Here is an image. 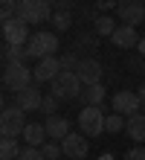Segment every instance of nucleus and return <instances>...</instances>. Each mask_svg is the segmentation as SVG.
I'll return each mask as SVG.
<instances>
[{"label":"nucleus","instance_id":"1","mask_svg":"<svg viewBox=\"0 0 145 160\" xmlns=\"http://www.w3.org/2000/svg\"><path fill=\"white\" fill-rule=\"evenodd\" d=\"M32 82H35V73L26 67V61H9V64H3V88L6 90L17 93V90L29 88Z\"/></svg>","mask_w":145,"mask_h":160},{"label":"nucleus","instance_id":"2","mask_svg":"<svg viewBox=\"0 0 145 160\" xmlns=\"http://www.w3.org/2000/svg\"><path fill=\"white\" fill-rule=\"evenodd\" d=\"M52 0H17V18H23L26 23H46L52 21Z\"/></svg>","mask_w":145,"mask_h":160},{"label":"nucleus","instance_id":"3","mask_svg":"<svg viewBox=\"0 0 145 160\" xmlns=\"http://www.w3.org/2000/svg\"><path fill=\"white\" fill-rule=\"evenodd\" d=\"M81 90H84V84H81L79 76H75V70H61L50 82V93L58 96V99H79Z\"/></svg>","mask_w":145,"mask_h":160},{"label":"nucleus","instance_id":"4","mask_svg":"<svg viewBox=\"0 0 145 160\" xmlns=\"http://www.w3.org/2000/svg\"><path fill=\"white\" fill-rule=\"evenodd\" d=\"M104 119H108V114L102 111V105H84L79 114V131L87 137H99L104 131Z\"/></svg>","mask_w":145,"mask_h":160},{"label":"nucleus","instance_id":"5","mask_svg":"<svg viewBox=\"0 0 145 160\" xmlns=\"http://www.w3.org/2000/svg\"><path fill=\"white\" fill-rule=\"evenodd\" d=\"M58 35L55 32H35L32 38H29V44H26V50H29V58H35V61H41V58H46V55H55L58 52Z\"/></svg>","mask_w":145,"mask_h":160},{"label":"nucleus","instance_id":"6","mask_svg":"<svg viewBox=\"0 0 145 160\" xmlns=\"http://www.w3.org/2000/svg\"><path fill=\"white\" fill-rule=\"evenodd\" d=\"M23 128H26V111L21 105H6L3 117H0V131L3 134H12V137H21Z\"/></svg>","mask_w":145,"mask_h":160},{"label":"nucleus","instance_id":"7","mask_svg":"<svg viewBox=\"0 0 145 160\" xmlns=\"http://www.w3.org/2000/svg\"><path fill=\"white\" fill-rule=\"evenodd\" d=\"M61 148H64V157L67 160H84L87 154H90L87 134H81V131H70V134L61 140Z\"/></svg>","mask_w":145,"mask_h":160},{"label":"nucleus","instance_id":"8","mask_svg":"<svg viewBox=\"0 0 145 160\" xmlns=\"http://www.w3.org/2000/svg\"><path fill=\"white\" fill-rule=\"evenodd\" d=\"M110 108L116 114H122V117H133V114L142 111V99H139V93H133V90H119V93H113Z\"/></svg>","mask_w":145,"mask_h":160},{"label":"nucleus","instance_id":"9","mask_svg":"<svg viewBox=\"0 0 145 160\" xmlns=\"http://www.w3.org/2000/svg\"><path fill=\"white\" fill-rule=\"evenodd\" d=\"M29 23L23 21V18H9V21H3V41L6 44H29Z\"/></svg>","mask_w":145,"mask_h":160},{"label":"nucleus","instance_id":"10","mask_svg":"<svg viewBox=\"0 0 145 160\" xmlns=\"http://www.w3.org/2000/svg\"><path fill=\"white\" fill-rule=\"evenodd\" d=\"M116 15H119L122 23L139 26V23H145V3H142V0H119Z\"/></svg>","mask_w":145,"mask_h":160},{"label":"nucleus","instance_id":"11","mask_svg":"<svg viewBox=\"0 0 145 160\" xmlns=\"http://www.w3.org/2000/svg\"><path fill=\"white\" fill-rule=\"evenodd\" d=\"M15 99H17L15 105H21L26 114H35V111H41V105H44V93H41V88H38V84H29V88L17 90Z\"/></svg>","mask_w":145,"mask_h":160},{"label":"nucleus","instance_id":"12","mask_svg":"<svg viewBox=\"0 0 145 160\" xmlns=\"http://www.w3.org/2000/svg\"><path fill=\"white\" fill-rule=\"evenodd\" d=\"M61 70H64V67H61V58H58V55H46V58H41V61L32 67L38 84H41V82H52Z\"/></svg>","mask_w":145,"mask_h":160},{"label":"nucleus","instance_id":"13","mask_svg":"<svg viewBox=\"0 0 145 160\" xmlns=\"http://www.w3.org/2000/svg\"><path fill=\"white\" fill-rule=\"evenodd\" d=\"M110 41H113V47H119V50H131V47L139 44V32H137V26H131V23H119L116 32L110 35Z\"/></svg>","mask_w":145,"mask_h":160},{"label":"nucleus","instance_id":"14","mask_svg":"<svg viewBox=\"0 0 145 160\" xmlns=\"http://www.w3.org/2000/svg\"><path fill=\"white\" fill-rule=\"evenodd\" d=\"M102 64L96 61V58H81V64L75 67V76L81 79V84L87 88V84H96V82H102Z\"/></svg>","mask_w":145,"mask_h":160},{"label":"nucleus","instance_id":"15","mask_svg":"<svg viewBox=\"0 0 145 160\" xmlns=\"http://www.w3.org/2000/svg\"><path fill=\"white\" fill-rule=\"evenodd\" d=\"M46 125H41V122H26V128H23V134H21V140L26 146H38L41 148L44 143H46Z\"/></svg>","mask_w":145,"mask_h":160},{"label":"nucleus","instance_id":"16","mask_svg":"<svg viewBox=\"0 0 145 160\" xmlns=\"http://www.w3.org/2000/svg\"><path fill=\"white\" fill-rule=\"evenodd\" d=\"M46 134H50L52 140H58V143H61V140L70 134V122H67V117H58V114H52V117H46Z\"/></svg>","mask_w":145,"mask_h":160},{"label":"nucleus","instance_id":"17","mask_svg":"<svg viewBox=\"0 0 145 160\" xmlns=\"http://www.w3.org/2000/svg\"><path fill=\"white\" fill-rule=\"evenodd\" d=\"M104 93H108V90H104V84L96 82V84H87L79 99H81V105H102V102H104Z\"/></svg>","mask_w":145,"mask_h":160},{"label":"nucleus","instance_id":"18","mask_svg":"<svg viewBox=\"0 0 145 160\" xmlns=\"http://www.w3.org/2000/svg\"><path fill=\"white\" fill-rule=\"evenodd\" d=\"M125 131H128L131 140H137V143H145V114L139 111V114L128 117V125H125Z\"/></svg>","mask_w":145,"mask_h":160},{"label":"nucleus","instance_id":"19","mask_svg":"<svg viewBox=\"0 0 145 160\" xmlns=\"http://www.w3.org/2000/svg\"><path fill=\"white\" fill-rule=\"evenodd\" d=\"M21 152H23V148H21V143H17V137L3 134V140H0V157H3V160H17Z\"/></svg>","mask_w":145,"mask_h":160},{"label":"nucleus","instance_id":"20","mask_svg":"<svg viewBox=\"0 0 145 160\" xmlns=\"http://www.w3.org/2000/svg\"><path fill=\"white\" fill-rule=\"evenodd\" d=\"M26 58H29L26 44H6L3 41V64H9V61H26Z\"/></svg>","mask_w":145,"mask_h":160},{"label":"nucleus","instance_id":"21","mask_svg":"<svg viewBox=\"0 0 145 160\" xmlns=\"http://www.w3.org/2000/svg\"><path fill=\"white\" fill-rule=\"evenodd\" d=\"M93 32L99 35V38H110V35L116 32V23H113V18L110 15H99L93 21Z\"/></svg>","mask_w":145,"mask_h":160},{"label":"nucleus","instance_id":"22","mask_svg":"<svg viewBox=\"0 0 145 160\" xmlns=\"http://www.w3.org/2000/svg\"><path fill=\"white\" fill-rule=\"evenodd\" d=\"M52 26H55V32H67L73 26V9H55L52 12Z\"/></svg>","mask_w":145,"mask_h":160},{"label":"nucleus","instance_id":"23","mask_svg":"<svg viewBox=\"0 0 145 160\" xmlns=\"http://www.w3.org/2000/svg\"><path fill=\"white\" fill-rule=\"evenodd\" d=\"M125 125H128V117L116 114V111H113V114H110L108 119H104V131H110V134H116V131H122Z\"/></svg>","mask_w":145,"mask_h":160},{"label":"nucleus","instance_id":"24","mask_svg":"<svg viewBox=\"0 0 145 160\" xmlns=\"http://www.w3.org/2000/svg\"><path fill=\"white\" fill-rule=\"evenodd\" d=\"M41 152H44L46 160H58V157H64V148H61V143H58V140H52V143H44V146H41Z\"/></svg>","mask_w":145,"mask_h":160},{"label":"nucleus","instance_id":"25","mask_svg":"<svg viewBox=\"0 0 145 160\" xmlns=\"http://www.w3.org/2000/svg\"><path fill=\"white\" fill-rule=\"evenodd\" d=\"M58 102H61V99H58V96H52V93H50V96H44V105H41V114H46V117H52V114H58Z\"/></svg>","mask_w":145,"mask_h":160},{"label":"nucleus","instance_id":"26","mask_svg":"<svg viewBox=\"0 0 145 160\" xmlns=\"http://www.w3.org/2000/svg\"><path fill=\"white\" fill-rule=\"evenodd\" d=\"M17 160H46V157H44V152L38 146H26L23 152L17 154Z\"/></svg>","mask_w":145,"mask_h":160},{"label":"nucleus","instance_id":"27","mask_svg":"<svg viewBox=\"0 0 145 160\" xmlns=\"http://www.w3.org/2000/svg\"><path fill=\"white\" fill-rule=\"evenodd\" d=\"M79 64H81V55H75V52H64L61 55V67L64 70H75Z\"/></svg>","mask_w":145,"mask_h":160},{"label":"nucleus","instance_id":"28","mask_svg":"<svg viewBox=\"0 0 145 160\" xmlns=\"http://www.w3.org/2000/svg\"><path fill=\"white\" fill-rule=\"evenodd\" d=\"M96 38H99V35H87V32H81L79 38H75V47H87V50H96Z\"/></svg>","mask_w":145,"mask_h":160},{"label":"nucleus","instance_id":"29","mask_svg":"<svg viewBox=\"0 0 145 160\" xmlns=\"http://www.w3.org/2000/svg\"><path fill=\"white\" fill-rule=\"evenodd\" d=\"M93 6H96V12H110V9L119 6V0H93Z\"/></svg>","mask_w":145,"mask_h":160},{"label":"nucleus","instance_id":"30","mask_svg":"<svg viewBox=\"0 0 145 160\" xmlns=\"http://www.w3.org/2000/svg\"><path fill=\"white\" fill-rule=\"evenodd\" d=\"M128 160H145V146L139 143L137 148H128Z\"/></svg>","mask_w":145,"mask_h":160},{"label":"nucleus","instance_id":"31","mask_svg":"<svg viewBox=\"0 0 145 160\" xmlns=\"http://www.w3.org/2000/svg\"><path fill=\"white\" fill-rule=\"evenodd\" d=\"M52 6L55 9H75V6H79V0H52Z\"/></svg>","mask_w":145,"mask_h":160},{"label":"nucleus","instance_id":"32","mask_svg":"<svg viewBox=\"0 0 145 160\" xmlns=\"http://www.w3.org/2000/svg\"><path fill=\"white\" fill-rule=\"evenodd\" d=\"M131 70H145V55L137 58V61H131Z\"/></svg>","mask_w":145,"mask_h":160},{"label":"nucleus","instance_id":"33","mask_svg":"<svg viewBox=\"0 0 145 160\" xmlns=\"http://www.w3.org/2000/svg\"><path fill=\"white\" fill-rule=\"evenodd\" d=\"M137 93H139V99H142V111H145V82L139 84V90H137Z\"/></svg>","mask_w":145,"mask_h":160},{"label":"nucleus","instance_id":"34","mask_svg":"<svg viewBox=\"0 0 145 160\" xmlns=\"http://www.w3.org/2000/svg\"><path fill=\"white\" fill-rule=\"evenodd\" d=\"M137 52H139V55H145V35H142L139 44H137Z\"/></svg>","mask_w":145,"mask_h":160},{"label":"nucleus","instance_id":"35","mask_svg":"<svg viewBox=\"0 0 145 160\" xmlns=\"http://www.w3.org/2000/svg\"><path fill=\"white\" fill-rule=\"evenodd\" d=\"M102 160H113V154H102Z\"/></svg>","mask_w":145,"mask_h":160},{"label":"nucleus","instance_id":"36","mask_svg":"<svg viewBox=\"0 0 145 160\" xmlns=\"http://www.w3.org/2000/svg\"><path fill=\"white\" fill-rule=\"evenodd\" d=\"M3 3H17V0H3Z\"/></svg>","mask_w":145,"mask_h":160},{"label":"nucleus","instance_id":"37","mask_svg":"<svg viewBox=\"0 0 145 160\" xmlns=\"http://www.w3.org/2000/svg\"><path fill=\"white\" fill-rule=\"evenodd\" d=\"M58 160H64V157H58Z\"/></svg>","mask_w":145,"mask_h":160}]
</instances>
